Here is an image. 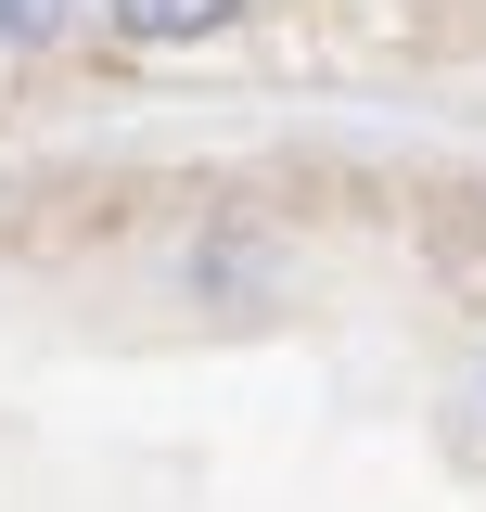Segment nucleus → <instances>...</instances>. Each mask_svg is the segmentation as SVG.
<instances>
[{
    "label": "nucleus",
    "mask_w": 486,
    "mask_h": 512,
    "mask_svg": "<svg viewBox=\"0 0 486 512\" xmlns=\"http://www.w3.org/2000/svg\"><path fill=\"white\" fill-rule=\"evenodd\" d=\"M90 26L128 39V52H205V39L243 26V0H90Z\"/></svg>",
    "instance_id": "obj_2"
},
{
    "label": "nucleus",
    "mask_w": 486,
    "mask_h": 512,
    "mask_svg": "<svg viewBox=\"0 0 486 512\" xmlns=\"http://www.w3.org/2000/svg\"><path fill=\"white\" fill-rule=\"evenodd\" d=\"M180 282H192V308H269V282H282V256L256 244L243 218H205L180 244Z\"/></svg>",
    "instance_id": "obj_1"
},
{
    "label": "nucleus",
    "mask_w": 486,
    "mask_h": 512,
    "mask_svg": "<svg viewBox=\"0 0 486 512\" xmlns=\"http://www.w3.org/2000/svg\"><path fill=\"white\" fill-rule=\"evenodd\" d=\"M474 410H486V359H474Z\"/></svg>",
    "instance_id": "obj_4"
},
{
    "label": "nucleus",
    "mask_w": 486,
    "mask_h": 512,
    "mask_svg": "<svg viewBox=\"0 0 486 512\" xmlns=\"http://www.w3.org/2000/svg\"><path fill=\"white\" fill-rule=\"evenodd\" d=\"M90 26V0H0V52L13 64H39V52H64Z\"/></svg>",
    "instance_id": "obj_3"
}]
</instances>
